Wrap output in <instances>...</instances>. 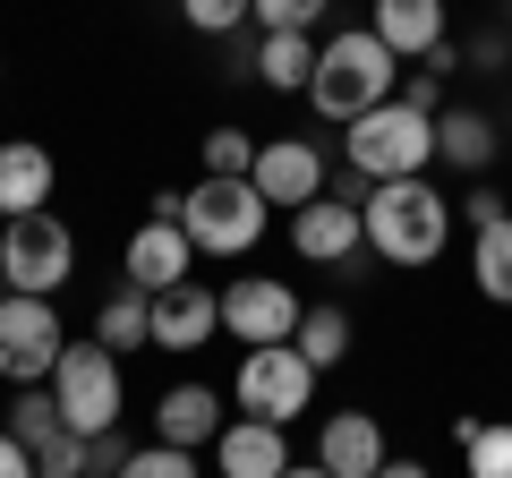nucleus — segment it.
<instances>
[{
  "mask_svg": "<svg viewBox=\"0 0 512 478\" xmlns=\"http://www.w3.org/2000/svg\"><path fill=\"white\" fill-rule=\"evenodd\" d=\"M359 222H367V257H384L393 274H419L453 248V197L436 180H376Z\"/></svg>",
  "mask_w": 512,
  "mask_h": 478,
  "instance_id": "1",
  "label": "nucleus"
},
{
  "mask_svg": "<svg viewBox=\"0 0 512 478\" xmlns=\"http://www.w3.org/2000/svg\"><path fill=\"white\" fill-rule=\"evenodd\" d=\"M402 94V60L384 52L367 26H342V35L316 43V77H308V103L316 120H333V129H350V120H367L376 103H393Z\"/></svg>",
  "mask_w": 512,
  "mask_h": 478,
  "instance_id": "2",
  "label": "nucleus"
},
{
  "mask_svg": "<svg viewBox=\"0 0 512 478\" xmlns=\"http://www.w3.org/2000/svg\"><path fill=\"white\" fill-rule=\"evenodd\" d=\"M342 163L359 171L367 188L376 180H427V171H436V120L393 94V103H376L367 120L342 129Z\"/></svg>",
  "mask_w": 512,
  "mask_h": 478,
  "instance_id": "3",
  "label": "nucleus"
},
{
  "mask_svg": "<svg viewBox=\"0 0 512 478\" xmlns=\"http://www.w3.org/2000/svg\"><path fill=\"white\" fill-rule=\"evenodd\" d=\"M265 222H274V205L256 197V180H197L180 188V231L197 257H248V248H265Z\"/></svg>",
  "mask_w": 512,
  "mask_h": 478,
  "instance_id": "4",
  "label": "nucleus"
},
{
  "mask_svg": "<svg viewBox=\"0 0 512 478\" xmlns=\"http://www.w3.org/2000/svg\"><path fill=\"white\" fill-rule=\"evenodd\" d=\"M52 402H60V427L69 436H111L128 419V376H120V350L103 342H69L52 368Z\"/></svg>",
  "mask_w": 512,
  "mask_h": 478,
  "instance_id": "5",
  "label": "nucleus"
},
{
  "mask_svg": "<svg viewBox=\"0 0 512 478\" xmlns=\"http://www.w3.org/2000/svg\"><path fill=\"white\" fill-rule=\"evenodd\" d=\"M308 402H316V368L299 359L291 342L239 350V368H231V410H239V419L291 427V419H308Z\"/></svg>",
  "mask_w": 512,
  "mask_h": 478,
  "instance_id": "6",
  "label": "nucleus"
},
{
  "mask_svg": "<svg viewBox=\"0 0 512 478\" xmlns=\"http://www.w3.org/2000/svg\"><path fill=\"white\" fill-rule=\"evenodd\" d=\"M0 274H9V291H26V299H60L69 274H77V231L52 214V205L0 222Z\"/></svg>",
  "mask_w": 512,
  "mask_h": 478,
  "instance_id": "7",
  "label": "nucleus"
},
{
  "mask_svg": "<svg viewBox=\"0 0 512 478\" xmlns=\"http://www.w3.org/2000/svg\"><path fill=\"white\" fill-rule=\"evenodd\" d=\"M60 350H69V325H60V299H0V376L9 385H52Z\"/></svg>",
  "mask_w": 512,
  "mask_h": 478,
  "instance_id": "8",
  "label": "nucleus"
},
{
  "mask_svg": "<svg viewBox=\"0 0 512 478\" xmlns=\"http://www.w3.org/2000/svg\"><path fill=\"white\" fill-rule=\"evenodd\" d=\"M299 316H308V299H299L291 282H274V274H239V282H222V333H231V342H248V350L291 342Z\"/></svg>",
  "mask_w": 512,
  "mask_h": 478,
  "instance_id": "9",
  "label": "nucleus"
},
{
  "mask_svg": "<svg viewBox=\"0 0 512 478\" xmlns=\"http://www.w3.org/2000/svg\"><path fill=\"white\" fill-rule=\"evenodd\" d=\"M248 180H256V197H265V205H291V214H299V205L325 197L333 171H325V146H316V137H265Z\"/></svg>",
  "mask_w": 512,
  "mask_h": 478,
  "instance_id": "10",
  "label": "nucleus"
},
{
  "mask_svg": "<svg viewBox=\"0 0 512 478\" xmlns=\"http://www.w3.org/2000/svg\"><path fill=\"white\" fill-rule=\"evenodd\" d=\"M188 265H197L188 231H180V222H154V214L137 222V231H128V248H120V282H137L146 299H163V291H180V282H197Z\"/></svg>",
  "mask_w": 512,
  "mask_h": 478,
  "instance_id": "11",
  "label": "nucleus"
},
{
  "mask_svg": "<svg viewBox=\"0 0 512 478\" xmlns=\"http://www.w3.org/2000/svg\"><path fill=\"white\" fill-rule=\"evenodd\" d=\"M231 427V393L214 385H163V402H154V444H180V453H214V436Z\"/></svg>",
  "mask_w": 512,
  "mask_h": 478,
  "instance_id": "12",
  "label": "nucleus"
},
{
  "mask_svg": "<svg viewBox=\"0 0 512 478\" xmlns=\"http://www.w3.org/2000/svg\"><path fill=\"white\" fill-rule=\"evenodd\" d=\"M384 461H393V444H384L376 410H333L325 436H316V470L325 478H376Z\"/></svg>",
  "mask_w": 512,
  "mask_h": 478,
  "instance_id": "13",
  "label": "nucleus"
},
{
  "mask_svg": "<svg viewBox=\"0 0 512 478\" xmlns=\"http://www.w3.org/2000/svg\"><path fill=\"white\" fill-rule=\"evenodd\" d=\"M60 188V163L43 137H0V222H18V214H43Z\"/></svg>",
  "mask_w": 512,
  "mask_h": 478,
  "instance_id": "14",
  "label": "nucleus"
},
{
  "mask_svg": "<svg viewBox=\"0 0 512 478\" xmlns=\"http://www.w3.org/2000/svg\"><path fill=\"white\" fill-rule=\"evenodd\" d=\"M222 342V291H205V282H180V291L154 299V350H171V359H188V350Z\"/></svg>",
  "mask_w": 512,
  "mask_h": 478,
  "instance_id": "15",
  "label": "nucleus"
},
{
  "mask_svg": "<svg viewBox=\"0 0 512 478\" xmlns=\"http://www.w3.org/2000/svg\"><path fill=\"white\" fill-rule=\"evenodd\" d=\"M291 248L308 265H350L367 248V222H359V205H342V197H316V205H299L291 214Z\"/></svg>",
  "mask_w": 512,
  "mask_h": 478,
  "instance_id": "16",
  "label": "nucleus"
},
{
  "mask_svg": "<svg viewBox=\"0 0 512 478\" xmlns=\"http://www.w3.org/2000/svg\"><path fill=\"white\" fill-rule=\"evenodd\" d=\"M291 470V427H265V419H239L214 436V478H282Z\"/></svg>",
  "mask_w": 512,
  "mask_h": 478,
  "instance_id": "17",
  "label": "nucleus"
},
{
  "mask_svg": "<svg viewBox=\"0 0 512 478\" xmlns=\"http://www.w3.org/2000/svg\"><path fill=\"white\" fill-rule=\"evenodd\" d=\"M367 35L384 43L393 60H427L444 35V0H367Z\"/></svg>",
  "mask_w": 512,
  "mask_h": 478,
  "instance_id": "18",
  "label": "nucleus"
},
{
  "mask_svg": "<svg viewBox=\"0 0 512 478\" xmlns=\"http://www.w3.org/2000/svg\"><path fill=\"white\" fill-rule=\"evenodd\" d=\"M495 154H504V129H495V111H478V103H444L436 111V163L444 171H495Z\"/></svg>",
  "mask_w": 512,
  "mask_h": 478,
  "instance_id": "19",
  "label": "nucleus"
},
{
  "mask_svg": "<svg viewBox=\"0 0 512 478\" xmlns=\"http://www.w3.org/2000/svg\"><path fill=\"white\" fill-rule=\"evenodd\" d=\"M94 342L120 350V359H128V350H154V299L137 291V282H120V291L94 308Z\"/></svg>",
  "mask_w": 512,
  "mask_h": 478,
  "instance_id": "20",
  "label": "nucleus"
},
{
  "mask_svg": "<svg viewBox=\"0 0 512 478\" xmlns=\"http://www.w3.org/2000/svg\"><path fill=\"white\" fill-rule=\"evenodd\" d=\"M308 77H316V35H256V86L308 94Z\"/></svg>",
  "mask_w": 512,
  "mask_h": 478,
  "instance_id": "21",
  "label": "nucleus"
},
{
  "mask_svg": "<svg viewBox=\"0 0 512 478\" xmlns=\"http://www.w3.org/2000/svg\"><path fill=\"white\" fill-rule=\"evenodd\" d=\"M453 444H461V470L470 478H512V419H453Z\"/></svg>",
  "mask_w": 512,
  "mask_h": 478,
  "instance_id": "22",
  "label": "nucleus"
},
{
  "mask_svg": "<svg viewBox=\"0 0 512 478\" xmlns=\"http://www.w3.org/2000/svg\"><path fill=\"white\" fill-rule=\"evenodd\" d=\"M470 282H478V299L512 308V214L487 222V231H470Z\"/></svg>",
  "mask_w": 512,
  "mask_h": 478,
  "instance_id": "23",
  "label": "nucleus"
},
{
  "mask_svg": "<svg viewBox=\"0 0 512 478\" xmlns=\"http://www.w3.org/2000/svg\"><path fill=\"white\" fill-rule=\"evenodd\" d=\"M291 350L308 359L316 376L342 368V359H350V308H308V316H299V333H291Z\"/></svg>",
  "mask_w": 512,
  "mask_h": 478,
  "instance_id": "24",
  "label": "nucleus"
},
{
  "mask_svg": "<svg viewBox=\"0 0 512 478\" xmlns=\"http://www.w3.org/2000/svg\"><path fill=\"white\" fill-rule=\"evenodd\" d=\"M256 146H265V137H256V129H239V120L205 129V137H197V154H205V180H248V171H256Z\"/></svg>",
  "mask_w": 512,
  "mask_h": 478,
  "instance_id": "25",
  "label": "nucleus"
},
{
  "mask_svg": "<svg viewBox=\"0 0 512 478\" xmlns=\"http://www.w3.org/2000/svg\"><path fill=\"white\" fill-rule=\"evenodd\" d=\"M0 427H9L26 453H43V444L60 436V402H52L43 385H18V402H9V419H0Z\"/></svg>",
  "mask_w": 512,
  "mask_h": 478,
  "instance_id": "26",
  "label": "nucleus"
},
{
  "mask_svg": "<svg viewBox=\"0 0 512 478\" xmlns=\"http://www.w3.org/2000/svg\"><path fill=\"white\" fill-rule=\"evenodd\" d=\"M256 9V35H316L333 0H248Z\"/></svg>",
  "mask_w": 512,
  "mask_h": 478,
  "instance_id": "27",
  "label": "nucleus"
},
{
  "mask_svg": "<svg viewBox=\"0 0 512 478\" xmlns=\"http://www.w3.org/2000/svg\"><path fill=\"white\" fill-rule=\"evenodd\" d=\"M180 18H188V35H239V26H256V9L248 0H180Z\"/></svg>",
  "mask_w": 512,
  "mask_h": 478,
  "instance_id": "28",
  "label": "nucleus"
},
{
  "mask_svg": "<svg viewBox=\"0 0 512 478\" xmlns=\"http://www.w3.org/2000/svg\"><path fill=\"white\" fill-rule=\"evenodd\" d=\"M120 478H205V470H197V453H180V444H137Z\"/></svg>",
  "mask_w": 512,
  "mask_h": 478,
  "instance_id": "29",
  "label": "nucleus"
},
{
  "mask_svg": "<svg viewBox=\"0 0 512 478\" xmlns=\"http://www.w3.org/2000/svg\"><path fill=\"white\" fill-rule=\"evenodd\" d=\"M128 453H137V444H128L120 427H111V436H86V478H120Z\"/></svg>",
  "mask_w": 512,
  "mask_h": 478,
  "instance_id": "30",
  "label": "nucleus"
},
{
  "mask_svg": "<svg viewBox=\"0 0 512 478\" xmlns=\"http://www.w3.org/2000/svg\"><path fill=\"white\" fill-rule=\"evenodd\" d=\"M402 103L436 120V111H444V77H436V69H402Z\"/></svg>",
  "mask_w": 512,
  "mask_h": 478,
  "instance_id": "31",
  "label": "nucleus"
},
{
  "mask_svg": "<svg viewBox=\"0 0 512 478\" xmlns=\"http://www.w3.org/2000/svg\"><path fill=\"white\" fill-rule=\"evenodd\" d=\"M504 214H512L504 188H470V197H461V222H470V231H487V222H504Z\"/></svg>",
  "mask_w": 512,
  "mask_h": 478,
  "instance_id": "32",
  "label": "nucleus"
},
{
  "mask_svg": "<svg viewBox=\"0 0 512 478\" xmlns=\"http://www.w3.org/2000/svg\"><path fill=\"white\" fill-rule=\"evenodd\" d=\"M0 478H35V453H26L9 427H0Z\"/></svg>",
  "mask_w": 512,
  "mask_h": 478,
  "instance_id": "33",
  "label": "nucleus"
},
{
  "mask_svg": "<svg viewBox=\"0 0 512 478\" xmlns=\"http://www.w3.org/2000/svg\"><path fill=\"white\" fill-rule=\"evenodd\" d=\"M470 60H478V69H504L512 43H504V35H478V43H470Z\"/></svg>",
  "mask_w": 512,
  "mask_h": 478,
  "instance_id": "34",
  "label": "nucleus"
},
{
  "mask_svg": "<svg viewBox=\"0 0 512 478\" xmlns=\"http://www.w3.org/2000/svg\"><path fill=\"white\" fill-rule=\"evenodd\" d=\"M376 478H436V470H427V461H419V453H393V461H384V470H376Z\"/></svg>",
  "mask_w": 512,
  "mask_h": 478,
  "instance_id": "35",
  "label": "nucleus"
},
{
  "mask_svg": "<svg viewBox=\"0 0 512 478\" xmlns=\"http://www.w3.org/2000/svg\"><path fill=\"white\" fill-rule=\"evenodd\" d=\"M282 478H325V470H316V461H291V470H282Z\"/></svg>",
  "mask_w": 512,
  "mask_h": 478,
  "instance_id": "36",
  "label": "nucleus"
},
{
  "mask_svg": "<svg viewBox=\"0 0 512 478\" xmlns=\"http://www.w3.org/2000/svg\"><path fill=\"white\" fill-rule=\"evenodd\" d=\"M0 299H9V274H0Z\"/></svg>",
  "mask_w": 512,
  "mask_h": 478,
  "instance_id": "37",
  "label": "nucleus"
}]
</instances>
